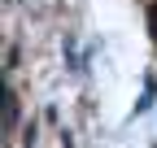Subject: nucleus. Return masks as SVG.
Segmentation results:
<instances>
[{"label": "nucleus", "instance_id": "obj_1", "mask_svg": "<svg viewBox=\"0 0 157 148\" xmlns=\"http://www.w3.org/2000/svg\"><path fill=\"white\" fill-rule=\"evenodd\" d=\"M13 122H17V96L5 91V131H13Z\"/></svg>", "mask_w": 157, "mask_h": 148}, {"label": "nucleus", "instance_id": "obj_2", "mask_svg": "<svg viewBox=\"0 0 157 148\" xmlns=\"http://www.w3.org/2000/svg\"><path fill=\"white\" fill-rule=\"evenodd\" d=\"M148 26H153V39H157V0H153V9H148Z\"/></svg>", "mask_w": 157, "mask_h": 148}]
</instances>
